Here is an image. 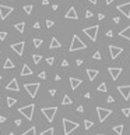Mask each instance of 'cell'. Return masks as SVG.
<instances>
[{
    "mask_svg": "<svg viewBox=\"0 0 130 135\" xmlns=\"http://www.w3.org/2000/svg\"><path fill=\"white\" fill-rule=\"evenodd\" d=\"M105 2H106V4H111V3H113L115 0H105Z\"/></svg>",
    "mask_w": 130,
    "mask_h": 135,
    "instance_id": "db71d44e",
    "label": "cell"
},
{
    "mask_svg": "<svg viewBox=\"0 0 130 135\" xmlns=\"http://www.w3.org/2000/svg\"><path fill=\"white\" fill-rule=\"evenodd\" d=\"M119 36H122V38H125V39L130 40V25H129V27H126L123 31L119 32Z\"/></svg>",
    "mask_w": 130,
    "mask_h": 135,
    "instance_id": "d6986e66",
    "label": "cell"
},
{
    "mask_svg": "<svg viewBox=\"0 0 130 135\" xmlns=\"http://www.w3.org/2000/svg\"><path fill=\"white\" fill-rule=\"evenodd\" d=\"M14 8L10 7V6H4V4H0V18L2 20H6L8 17V14L13 13Z\"/></svg>",
    "mask_w": 130,
    "mask_h": 135,
    "instance_id": "30bf717a",
    "label": "cell"
},
{
    "mask_svg": "<svg viewBox=\"0 0 130 135\" xmlns=\"http://www.w3.org/2000/svg\"><path fill=\"white\" fill-rule=\"evenodd\" d=\"M92 58H94V60H101L102 56H101V53H99V52H95V53L92 54Z\"/></svg>",
    "mask_w": 130,
    "mask_h": 135,
    "instance_id": "836d02e7",
    "label": "cell"
},
{
    "mask_svg": "<svg viewBox=\"0 0 130 135\" xmlns=\"http://www.w3.org/2000/svg\"><path fill=\"white\" fill-rule=\"evenodd\" d=\"M42 4L43 6H48L49 4V0H42Z\"/></svg>",
    "mask_w": 130,
    "mask_h": 135,
    "instance_id": "816d5d0a",
    "label": "cell"
},
{
    "mask_svg": "<svg viewBox=\"0 0 130 135\" xmlns=\"http://www.w3.org/2000/svg\"><path fill=\"white\" fill-rule=\"evenodd\" d=\"M21 120H18V118H17V120H14V124H16L17 125V127H20V125H21Z\"/></svg>",
    "mask_w": 130,
    "mask_h": 135,
    "instance_id": "b9f144b4",
    "label": "cell"
},
{
    "mask_svg": "<svg viewBox=\"0 0 130 135\" xmlns=\"http://www.w3.org/2000/svg\"><path fill=\"white\" fill-rule=\"evenodd\" d=\"M55 134V130L51 127V128H48V130H45L43 132H41V135H53Z\"/></svg>",
    "mask_w": 130,
    "mask_h": 135,
    "instance_id": "f546056e",
    "label": "cell"
},
{
    "mask_svg": "<svg viewBox=\"0 0 130 135\" xmlns=\"http://www.w3.org/2000/svg\"><path fill=\"white\" fill-rule=\"evenodd\" d=\"M104 18H105V16H104L102 13H99V14H98V20H104Z\"/></svg>",
    "mask_w": 130,
    "mask_h": 135,
    "instance_id": "c3c4849f",
    "label": "cell"
},
{
    "mask_svg": "<svg viewBox=\"0 0 130 135\" xmlns=\"http://www.w3.org/2000/svg\"><path fill=\"white\" fill-rule=\"evenodd\" d=\"M109 53H111V57L113 58H117V56H120L123 53V48H120V46H115V45H109Z\"/></svg>",
    "mask_w": 130,
    "mask_h": 135,
    "instance_id": "ba28073f",
    "label": "cell"
},
{
    "mask_svg": "<svg viewBox=\"0 0 130 135\" xmlns=\"http://www.w3.org/2000/svg\"><path fill=\"white\" fill-rule=\"evenodd\" d=\"M22 8H24V11H25L27 14H31V13H32V6H31V4H27V6H24Z\"/></svg>",
    "mask_w": 130,
    "mask_h": 135,
    "instance_id": "1f68e13d",
    "label": "cell"
},
{
    "mask_svg": "<svg viewBox=\"0 0 130 135\" xmlns=\"http://www.w3.org/2000/svg\"><path fill=\"white\" fill-rule=\"evenodd\" d=\"M67 66H69V61H67V60L62 61V67H67Z\"/></svg>",
    "mask_w": 130,
    "mask_h": 135,
    "instance_id": "7bdbcfd3",
    "label": "cell"
},
{
    "mask_svg": "<svg viewBox=\"0 0 130 135\" xmlns=\"http://www.w3.org/2000/svg\"><path fill=\"white\" fill-rule=\"evenodd\" d=\"M106 102H109V103H113V102H115V98H113V96H108Z\"/></svg>",
    "mask_w": 130,
    "mask_h": 135,
    "instance_id": "60d3db41",
    "label": "cell"
},
{
    "mask_svg": "<svg viewBox=\"0 0 130 135\" xmlns=\"http://www.w3.org/2000/svg\"><path fill=\"white\" fill-rule=\"evenodd\" d=\"M49 95H51V96H55V95H56V89H51V91H49Z\"/></svg>",
    "mask_w": 130,
    "mask_h": 135,
    "instance_id": "ee69618b",
    "label": "cell"
},
{
    "mask_svg": "<svg viewBox=\"0 0 130 135\" xmlns=\"http://www.w3.org/2000/svg\"><path fill=\"white\" fill-rule=\"evenodd\" d=\"M77 111H78V113H82V111H84V107H82V106H78V107H77Z\"/></svg>",
    "mask_w": 130,
    "mask_h": 135,
    "instance_id": "7dc6e473",
    "label": "cell"
},
{
    "mask_svg": "<svg viewBox=\"0 0 130 135\" xmlns=\"http://www.w3.org/2000/svg\"><path fill=\"white\" fill-rule=\"evenodd\" d=\"M53 25H55V22L52 20H46V28H52Z\"/></svg>",
    "mask_w": 130,
    "mask_h": 135,
    "instance_id": "d590c367",
    "label": "cell"
},
{
    "mask_svg": "<svg viewBox=\"0 0 130 135\" xmlns=\"http://www.w3.org/2000/svg\"><path fill=\"white\" fill-rule=\"evenodd\" d=\"M97 113H98V120L101 123H104L106 118H108L109 116L112 114V110H109V109H105V107H97Z\"/></svg>",
    "mask_w": 130,
    "mask_h": 135,
    "instance_id": "52a82bcc",
    "label": "cell"
},
{
    "mask_svg": "<svg viewBox=\"0 0 130 135\" xmlns=\"http://www.w3.org/2000/svg\"><path fill=\"white\" fill-rule=\"evenodd\" d=\"M32 60H34L35 64H39V61L42 60V56H41V54H34V56H32Z\"/></svg>",
    "mask_w": 130,
    "mask_h": 135,
    "instance_id": "83f0119b",
    "label": "cell"
},
{
    "mask_svg": "<svg viewBox=\"0 0 130 135\" xmlns=\"http://www.w3.org/2000/svg\"><path fill=\"white\" fill-rule=\"evenodd\" d=\"M123 124H119V125H115L113 127V132H116L117 135H122L123 134Z\"/></svg>",
    "mask_w": 130,
    "mask_h": 135,
    "instance_id": "cb8c5ba5",
    "label": "cell"
},
{
    "mask_svg": "<svg viewBox=\"0 0 130 135\" xmlns=\"http://www.w3.org/2000/svg\"><path fill=\"white\" fill-rule=\"evenodd\" d=\"M69 81H70V86H72V89H73V91L77 89L80 85L82 84V80H80V78H76V77H70V78H69Z\"/></svg>",
    "mask_w": 130,
    "mask_h": 135,
    "instance_id": "2e32d148",
    "label": "cell"
},
{
    "mask_svg": "<svg viewBox=\"0 0 130 135\" xmlns=\"http://www.w3.org/2000/svg\"><path fill=\"white\" fill-rule=\"evenodd\" d=\"M34 28H35V29H39V28H41V24H39V22H35V24H34Z\"/></svg>",
    "mask_w": 130,
    "mask_h": 135,
    "instance_id": "bcb514c9",
    "label": "cell"
},
{
    "mask_svg": "<svg viewBox=\"0 0 130 135\" xmlns=\"http://www.w3.org/2000/svg\"><path fill=\"white\" fill-rule=\"evenodd\" d=\"M41 85L38 84V82H35V84H24V88L25 91L28 92V95L31 96V98H35L38 93V89H39Z\"/></svg>",
    "mask_w": 130,
    "mask_h": 135,
    "instance_id": "8992f818",
    "label": "cell"
},
{
    "mask_svg": "<svg viewBox=\"0 0 130 135\" xmlns=\"http://www.w3.org/2000/svg\"><path fill=\"white\" fill-rule=\"evenodd\" d=\"M72 103H73L72 98H70L69 95H64L63 96V100H62V104H63V106H67V104H72Z\"/></svg>",
    "mask_w": 130,
    "mask_h": 135,
    "instance_id": "603a6c76",
    "label": "cell"
},
{
    "mask_svg": "<svg viewBox=\"0 0 130 135\" xmlns=\"http://www.w3.org/2000/svg\"><path fill=\"white\" fill-rule=\"evenodd\" d=\"M90 3H92V4H97V0H88Z\"/></svg>",
    "mask_w": 130,
    "mask_h": 135,
    "instance_id": "9f6ffc18",
    "label": "cell"
},
{
    "mask_svg": "<svg viewBox=\"0 0 130 135\" xmlns=\"http://www.w3.org/2000/svg\"><path fill=\"white\" fill-rule=\"evenodd\" d=\"M8 135H14V132H10V134H8Z\"/></svg>",
    "mask_w": 130,
    "mask_h": 135,
    "instance_id": "6f0895ef",
    "label": "cell"
},
{
    "mask_svg": "<svg viewBox=\"0 0 130 135\" xmlns=\"http://www.w3.org/2000/svg\"><path fill=\"white\" fill-rule=\"evenodd\" d=\"M34 109H35L34 104H27V106L20 107L18 111H20V114H22V116H24L27 120H29V121H31V120H32V116H34Z\"/></svg>",
    "mask_w": 130,
    "mask_h": 135,
    "instance_id": "277c9868",
    "label": "cell"
},
{
    "mask_svg": "<svg viewBox=\"0 0 130 135\" xmlns=\"http://www.w3.org/2000/svg\"><path fill=\"white\" fill-rule=\"evenodd\" d=\"M113 22H115V24H119V22H120V18H119V17H115V18H113Z\"/></svg>",
    "mask_w": 130,
    "mask_h": 135,
    "instance_id": "f6af8a7d",
    "label": "cell"
},
{
    "mask_svg": "<svg viewBox=\"0 0 130 135\" xmlns=\"http://www.w3.org/2000/svg\"><path fill=\"white\" fill-rule=\"evenodd\" d=\"M39 78H41V80H46V72L45 71L39 72Z\"/></svg>",
    "mask_w": 130,
    "mask_h": 135,
    "instance_id": "f35d334b",
    "label": "cell"
},
{
    "mask_svg": "<svg viewBox=\"0 0 130 135\" xmlns=\"http://www.w3.org/2000/svg\"><path fill=\"white\" fill-rule=\"evenodd\" d=\"M6 38H7V32H4V31H0V40H4Z\"/></svg>",
    "mask_w": 130,
    "mask_h": 135,
    "instance_id": "e575fe53",
    "label": "cell"
},
{
    "mask_svg": "<svg viewBox=\"0 0 130 135\" xmlns=\"http://www.w3.org/2000/svg\"><path fill=\"white\" fill-rule=\"evenodd\" d=\"M98 31H99V25H92V27H88V28H84L82 32L90 38L92 42L97 40V36H98Z\"/></svg>",
    "mask_w": 130,
    "mask_h": 135,
    "instance_id": "3957f363",
    "label": "cell"
},
{
    "mask_svg": "<svg viewBox=\"0 0 130 135\" xmlns=\"http://www.w3.org/2000/svg\"><path fill=\"white\" fill-rule=\"evenodd\" d=\"M64 17H66L67 20H78V16H77V11H76L74 7H70L69 11H67L66 14H64Z\"/></svg>",
    "mask_w": 130,
    "mask_h": 135,
    "instance_id": "9a60e30c",
    "label": "cell"
},
{
    "mask_svg": "<svg viewBox=\"0 0 130 135\" xmlns=\"http://www.w3.org/2000/svg\"><path fill=\"white\" fill-rule=\"evenodd\" d=\"M97 135H105V134H97Z\"/></svg>",
    "mask_w": 130,
    "mask_h": 135,
    "instance_id": "680465c9",
    "label": "cell"
},
{
    "mask_svg": "<svg viewBox=\"0 0 130 135\" xmlns=\"http://www.w3.org/2000/svg\"><path fill=\"white\" fill-rule=\"evenodd\" d=\"M0 80H2V77H0Z\"/></svg>",
    "mask_w": 130,
    "mask_h": 135,
    "instance_id": "91938a15",
    "label": "cell"
},
{
    "mask_svg": "<svg viewBox=\"0 0 130 135\" xmlns=\"http://www.w3.org/2000/svg\"><path fill=\"white\" fill-rule=\"evenodd\" d=\"M117 11H120V13L123 14V16L126 17V18H130V2L127 3H123V4H119L116 7Z\"/></svg>",
    "mask_w": 130,
    "mask_h": 135,
    "instance_id": "9c48e42d",
    "label": "cell"
},
{
    "mask_svg": "<svg viewBox=\"0 0 130 135\" xmlns=\"http://www.w3.org/2000/svg\"><path fill=\"white\" fill-rule=\"evenodd\" d=\"M76 64H77V66H81V64H82V60H81V58H78V60L76 61Z\"/></svg>",
    "mask_w": 130,
    "mask_h": 135,
    "instance_id": "681fc988",
    "label": "cell"
},
{
    "mask_svg": "<svg viewBox=\"0 0 130 135\" xmlns=\"http://www.w3.org/2000/svg\"><path fill=\"white\" fill-rule=\"evenodd\" d=\"M11 2H13V0H11Z\"/></svg>",
    "mask_w": 130,
    "mask_h": 135,
    "instance_id": "94428289",
    "label": "cell"
},
{
    "mask_svg": "<svg viewBox=\"0 0 130 135\" xmlns=\"http://www.w3.org/2000/svg\"><path fill=\"white\" fill-rule=\"evenodd\" d=\"M6 99H7V106H8V107H11L13 104H16V103H17V99L11 98V96H7Z\"/></svg>",
    "mask_w": 130,
    "mask_h": 135,
    "instance_id": "d4e9b609",
    "label": "cell"
},
{
    "mask_svg": "<svg viewBox=\"0 0 130 135\" xmlns=\"http://www.w3.org/2000/svg\"><path fill=\"white\" fill-rule=\"evenodd\" d=\"M97 89H98L99 92H108V88H106V84H105V82H102V84L99 85V86L97 88Z\"/></svg>",
    "mask_w": 130,
    "mask_h": 135,
    "instance_id": "f1b7e54d",
    "label": "cell"
},
{
    "mask_svg": "<svg viewBox=\"0 0 130 135\" xmlns=\"http://www.w3.org/2000/svg\"><path fill=\"white\" fill-rule=\"evenodd\" d=\"M6 121V117L4 116H0V123H4Z\"/></svg>",
    "mask_w": 130,
    "mask_h": 135,
    "instance_id": "f907efd6",
    "label": "cell"
},
{
    "mask_svg": "<svg viewBox=\"0 0 130 135\" xmlns=\"http://www.w3.org/2000/svg\"><path fill=\"white\" fill-rule=\"evenodd\" d=\"M14 28L17 29V31L20 32V34H24V29H25V22L22 21V22H18V24H16L14 25Z\"/></svg>",
    "mask_w": 130,
    "mask_h": 135,
    "instance_id": "7402d4cb",
    "label": "cell"
},
{
    "mask_svg": "<svg viewBox=\"0 0 130 135\" xmlns=\"http://www.w3.org/2000/svg\"><path fill=\"white\" fill-rule=\"evenodd\" d=\"M46 63H48L49 66H53V63H55V57H48L46 58Z\"/></svg>",
    "mask_w": 130,
    "mask_h": 135,
    "instance_id": "8d00e7d4",
    "label": "cell"
},
{
    "mask_svg": "<svg viewBox=\"0 0 130 135\" xmlns=\"http://www.w3.org/2000/svg\"><path fill=\"white\" fill-rule=\"evenodd\" d=\"M59 48H62V43L59 42L55 36H53L52 40H51V45H49V49H59Z\"/></svg>",
    "mask_w": 130,
    "mask_h": 135,
    "instance_id": "ffe728a7",
    "label": "cell"
},
{
    "mask_svg": "<svg viewBox=\"0 0 130 135\" xmlns=\"http://www.w3.org/2000/svg\"><path fill=\"white\" fill-rule=\"evenodd\" d=\"M92 16H94V14H92V11H90V10H87V11H85V18H91Z\"/></svg>",
    "mask_w": 130,
    "mask_h": 135,
    "instance_id": "74e56055",
    "label": "cell"
},
{
    "mask_svg": "<svg viewBox=\"0 0 130 135\" xmlns=\"http://www.w3.org/2000/svg\"><path fill=\"white\" fill-rule=\"evenodd\" d=\"M84 49H87V45L80 39L77 35H73V39H72V43H70L69 50L70 52H76V50H84Z\"/></svg>",
    "mask_w": 130,
    "mask_h": 135,
    "instance_id": "6da1fadb",
    "label": "cell"
},
{
    "mask_svg": "<svg viewBox=\"0 0 130 135\" xmlns=\"http://www.w3.org/2000/svg\"><path fill=\"white\" fill-rule=\"evenodd\" d=\"M14 63H13V60L11 58H6V61H4V66H3V68L4 70H10V68H14Z\"/></svg>",
    "mask_w": 130,
    "mask_h": 135,
    "instance_id": "44dd1931",
    "label": "cell"
},
{
    "mask_svg": "<svg viewBox=\"0 0 130 135\" xmlns=\"http://www.w3.org/2000/svg\"><path fill=\"white\" fill-rule=\"evenodd\" d=\"M6 89H7V91H14V92H18L20 88H18V82H17L16 78H13V80L8 82L7 86H6Z\"/></svg>",
    "mask_w": 130,
    "mask_h": 135,
    "instance_id": "5bb4252c",
    "label": "cell"
},
{
    "mask_svg": "<svg viewBox=\"0 0 130 135\" xmlns=\"http://www.w3.org/2000/svg\"><path fill=\"white\" fill-rule=\"evenodd\" d=\"M0 54H2V53H0Z\"/></svg>",
    "mask_w": 130,
    "mask_h": 135,
    "instance_id": "6125c7cd",
    "label": "cell"
},
{
    "mask_svg": "<svg viewBox=\"0 0 130 135\" xmlns=\"http://www.w3.org/2000/svg\"><path fill=\"white\" fill-rule=\"evenodd\" d=\"M106 36L112 38V36H113V31H111V29H109V31H106Z\"/></svg>",
    "mask_w": 130,
    "mask_h": 135,
    "instance_id": "ab89813d",
    "label": "cell"
},
{
    "mask_svg": "<svg viewBox=\"0 0 130 135\" xmlns=\"http://www.w3.org/2000/svg\"><path fill=\"white\" fill-rule=\"evenodd\" d=\"M63 131H64V135H70L74 130L78 128V123H74V121H70L69 118H63Z\"/></svg>",
    "mask_w": 130,
    "mask_h": 135,
    "instance_id": "7a4b0ae2",
    "label": "cell"
},
{
    "mask_svg": "<svg viewBox=\"0 0 130 135\" xmlns=\"http://www.w3.org/2000/svg\"><path fill=\"white\" fill-rule=\"evenodd\" d=\"M60 78H62L60 75H56V77H55V81H60Z\"/></svg>",
    "mask_w": 130,
    "mask_h": 135,
    "instance_id": "f5cc1de1",
    "label": "cell"
},
{
    "mask_svg": "<svg viewBox=\"0 0 130 135\" xmlns=\"http://www.w3.org/2000/svg\"><path fill=\"white\" fill-rule=\"evenodd\" d=\"M122 67H108V72L111 74V77H112V80L113 81H116L117 78H119V75L122 74Z\"/></svg>",
    "mask_w": 130,
    "mask_h": 135,
    "instance_id": "7c38bea8",
    "label": "cell"
},
{
    "mask_svg": "<svg viewBox=\"0 0 130 135\" xmlns=\"http://www.w3.org/2000/svg\"><path fill=\"white\" fill-rule=\"evenodd\" d=\"M92 125H94V121H91V120H84V128L85 130H90Z\"/></svg>",
    "mask_w": 130,
    "mask_h": 135,
    "instance_id": "4316f807",
    "label": "cell"
},
{
    "mask_svg": "<svg viewBox=\"0 0 130 135\" xmlns=\"http://www.w3.org/2000/svg\"><path fill=\"white\" fill-rule=\"evenodd\" d=\"M122 113H123V116L130 117V107H123L122 109Z\"/></svg>",
    "mask_w": 130,
    "mask_h": 135,
    "instance_id": "d6a6232c",
    "label": "cell"
},
{
    "mask_svg": "<svg viewBox=\"0 0 130 135\" xmlns=\"http://www.w3.org/2000/svg\"><path fill=\"white\" fill-rule=\"evenodd\" d=\"M21 135H37V130H35V127H31L29 130H27L25 132H22Z\"/></svg>",
    "mask_w": 130,
    "mask_h": 135,
    "instance_id": "484cf974",
    "label": "cell"
},
{
    "mask_svg": "<svg viewBox=\"0 0 130 135\" xmlns=\"http://www.w3.org/2000/svg\"><path fill=\"white\" fill-rule=\"evenodd\" d=\"M41 45H42V39H39V38H35L34 39V46L35 48H41Z\"/></svg>",
    "mask_w": 130,
    "mask_h": 135,
    "instance_id": "4dcf8cb0",
    "label": "cell"
},
{
    "mask_svg": "<svg viewBox=\"0 0 130 135\" xmlns=\"http://www.w3.org/2000/svg\"><path fill=\"white\" fill-rule=\"evenodd\" d=\"M28 75H32V70L29 68L28 64H24L21 70V77H28Z\"/></svg>",
    "mask_w": 130,
    "mask_h": 135,
    "instance_id": "ac0fdd59",
    "label": "cell"
},
{
    "mask_svg": "<svg viewBox=\"0 0 130 135\" xmlns=\"http://www.w3.org/2000/svg\"><path fill=\"white\" fill-rule=\"evenodd\" d=\"M41 111H42V114L46 117V120H48L49 123H52L53 118H55V116H56V113H57V107H42Z\"/></svg>",
    "mask_w": 130,
    "mask_h": 135,
    "instance_id": "5b68a950",
    "label": "cell"
},
{
    "mask_svg": "<svg viewBox=\"0 0 130 135\" xmlns=\"http://www.w3.org/2000/svg\"><path fill=\"white\" fill-rule=\"evenodd\" d=\"M117 92L123 96L125 100L130 99V85H122V86H117Z\"/></svg>",
    "mask_w": 130,
    "mask_h": 135,
    "instance_id": "8fae6325",
    "label": "cell"
},
{
    "mask_svg": "<svg viewBox=\"0 0 130 135\" xmlns=\"http://www.w3.org/2000/svg\"><path fill=\"white\" fill-rule=\"evenodd\" d=\"M99 74L98 70H92V68H87V75H88V80L90 81H94L95 80V77Z\"/></svg>",
    "mask_w": 130,
    "mask_h": 135,
    "instance_id": "e0dca14e",
    "label": "cell"
},
{
    "mask_svg": "<svg viewBox=\"0 0 130 135\" xmlns=\"http://www.w3.org/2000/svg\"><path fill=\"white\" fill-rule=\"evenodd\" d=\"M84 96H85V98H87V99H88V98H90V96H91V93H90V92H87V93H85V95H84Z\"/></svg>",
    "mask_w": 130,
    "mask_h": 135,
    "instance_id": "11a10c76",
    "label": "cell"
},
{
    "mask_svg": "<svg viewBox=\"0 0 130 135\" xmlns=\"http://www.w3.org/2000/svg\"><path fill=\"white\" fill-rule=\"evenodd\" d=\"M24 46H25V42H17V43L11 45V49L18 56H22V53H24Z\"/></svg>",
    "mask_w": 130,
    "mask_h": 135,
    "instance_id": "4fadbf2b",
    "label": "cell"
}]
</instances>
